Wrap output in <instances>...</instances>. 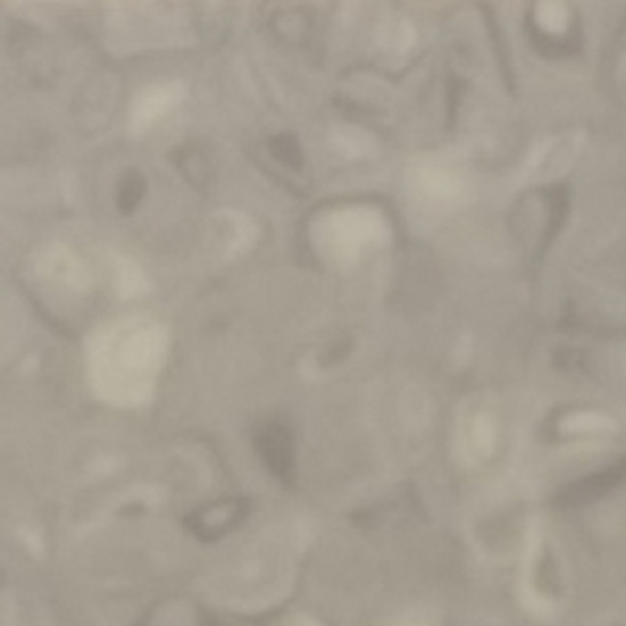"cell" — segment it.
Returning a JSON list of instances; mask_svg holds the SVG:
<instances>
[{
	"mask_svg": "<svg viewBox=\"0 0 626 626\" xmlns=\"http://www.w3.org/2000/svg\"><path fill=\"white\" fill-rule=\"evenodd\" d=\"M255 452L281 483H292L297 474V449L292 430L281 421H267L255 430Z\"/></svg>",
	"mask_w": 626,
	"mask_h": 626,
	"instance_id": "6da1fadb",
	"label": "cell"
},
{
	"mask_svg": "<svg viewBox=\"0 0 626 626\" xmlns=\"http://www.w3.org/2000/svg\"><path fill=\"white\" fill-rule=\"evenodd\" d=\"M246 515V499H223L217 504H210L205 508L197 510L187 515V526L197 533L198 537H217L223 531H228L230 526L244 520Z\"/></svg>",
	"mask_w": 626,
	"mask_h": 626,
	"instance_id": "7a4b0ae2",
	"label": "cell"
},
{
	"mask_svg": "<svg viewBox=\"0 0 626 626\" xmlns=\"http://www.w3.org/2000/svg\"><path fill=\"white\" fill-rule=\"evenodd\" d=\"M146 178L137 169H128L117 185V210L121 214H133L146 197Z\"/></svg>",
	"mask_w": 626,
	"mask_h": 626,
	"instance_id": "3957f363",
	"label": "cell"
},
{
	"mask_svg": "<svg viewBox=\"0 0 626 626\" xmlns=\"http://www.w3.org/2000/svg\"><path fill=\"white\" fill-rule=\"evenodd\" d=\"M175 165L185 174L187 181L197 187L207 185V174H210V165H207V153L197 151V146H185L182 151H175Z\"/></svg>",
	"mask_w": 626,
	"mask_h": 626,
	"instance_id": "277c9868",
	"label": "cell"
},
{
	"mask_svg": "<svg viewBox=\"0 0 626 626\" xmlns=\"http://www.w3.org/2000/svg\"><path fill=\"white\" fill-rule=\"evenodd\" d=\"M269 151L281 165L287 166V169L298 171L303 166V149L294 133H282V135H276V137H271Z\"/></svg>",
	"mask_w": 626,
	"mask_h": 626,
	"instance_id": "5b68a950",
	"label": "cell"
},
{
	"mask_svg": "<svg viewBox=\"0 0 626 626\" xmlns=\"http://www.w3.org/2000/svg\"><path fill=\"white\" fill-rule=\"evenodd\" d=\"M536 19L542 30L547 32H563L568 27L569 12L563 3H540L536 10Z\"/></svg>",
	"mask_w": 626,
	"mask_h": 626,
	"instance_id": "8992f818",
	"label": "cell"
},
{
	"mask_svg": "<svg viewBox=\"0 0 626 626\" xmlns=\"http://www.w3.org/2000/svg\"><path fill=\"white\" fill-rule=\"evenodd\" d=\"M613 429V421L597 413H576L563 421L565 433H597Z\"/></svg>",
	"mask_w": 626,
	"mask_h": 626,
	"instance_id": "52a82bcc",
	"label": "cell"
}]
</instances>
